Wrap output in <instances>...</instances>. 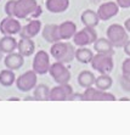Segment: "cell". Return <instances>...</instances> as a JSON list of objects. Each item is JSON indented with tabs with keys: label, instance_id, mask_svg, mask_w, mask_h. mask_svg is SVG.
Instances as JSON below:
<instances>
[{
	"label": "cell",
	"instance_id": "obj_1",
	"mask_svg": "<svg viewBox=\"0 0 130 135\" xmlns=\"http://www.w3.org/2000/svg\"><path fill=\"white\" fill-rule=\"evenodd\" d=\"M76 50L73 44L68 41H57L55 44H51L50 54L56 61L62 63H69L76 59Z\"/></svg>",
	"mask_w": 130,
	"mask_h": 135
},
{
	"label": "cell",
	"instance_id": "obj_2",
	"mask_svg": "<svg viewBox=\"0 0 130 135\" xmlns=\"http://www.w3.org/2000/svg\"><path fill=\"white\" fill-rule=\"evenodd\" d=\"M106 34H107L108 40L111 41L114 47H124V45L129 40L128 31L125 29V27L118 23L109 26L106 31Z\"/></svg>",
	"mask_w": 130,
	"mask_h": 135
},
{
	"label": "cell",
	"instance_id": "obj_3",
	"mask_svg": "<svg viewBox=\"0 0 130 135\" xmlns=\"http://www.w3.org/2000/svg\"><path fill=\"white\" fill-rule=\"evenodd\" d=\"M37 0H16L15 17L18 20H33L35 10L38 9Z\"/></svg>",
	"mask_w": 130,
	"mask_h": 135
},
{
	"label": "cell",
	"instance_id": "obj_4",
	"mask_svg": "<svg viewBox=\"0 0 130 135\" xmlns=\"http://www.w3.org/2000/svg\"><path fill=\"white\" fill-rule=\"evenodd\" d=\"M90 65H91L92 69L97 71L100 74H109L114 67L113 56L106 55V54H96L92 57Z\"/></svg>",
	"mask_w": 130,
	"mask_h": 135
},
{
	"label": "cell",
	"instance_id": "obj_5",
	"mask_svg": "<svg viewBox=\"0 0 130 135\" xmlns=\"http://www.w3.org/2000/svg\"><path fill=\"white\" fill-rule=\"evenodd\" d=\"M97 33L92 27H84L82 31H78L73 37V44L79 47L88 46L94 44L97 40Z\"/></svg>",
	"mask_w": 130,
	"mask_h": 135
},
{
	"label": "cell",
	"instance_id": "obj_6",
	"mask_svg": "<svg viewBox=\"0 0 130 135\" xmlns=\"http://www.w3.org/2000/svg\"><path fill=\"white\" fill-rule=\"evenodd\" d=\"M37 82H38V74L33 69H31V71H27V72L22 73L19 77H17L16 86L19 91L28 93V91L35 89Z\"/></svg>",
	"mask_w": 130,
	"mask_h": 135
},
{
	"label": "cell",
	"instance_id": "obj_7",
	"mask_svg": "<svg viewBox=\"0 0 130 135\" xmlns=\"http://www.w3.org/2000/svg\"><path fill=\"white\" fill-rule=\"evenodd\" d=\"M49 73H50L51 78L54 79L57 84H67V83H69L71 77H72L69 69L66 67V65L62 62H58V61L51 65Z\"/></svg>",
	"mask_w": 130,
	"mask_h": 135
},
{
	"label": "cell",
	"instance_id": "obj_8",
	"mask_svg": "<svg viewBox=\"0 0 130 135\" xmlns=\"http://www.w3.org/2000/svg\"><path fill=\"white\" fill-rule=\"evenodd\" d=\"M33 71L38 75H44L49 73L50 69V56L49 54L44 50H39L38 52H35L34 60H33Z\"/></svg>",
	"mask_w": 130,
	"mask_h": 135
},
{
	"label": "cell",
	"instance_id": "obj_9",
	"mask_svg": "<svg viewBox=\"0 0 130 135\" xmlns=\"http://www.w3.org/2000/svg\"><path fill=\"white\" fill-rule=\"evenodd\" d=\"M22 29V26L19 23L18 18L15 16H7L0 22V32L3 35H16L19 34V32Z\"/></svg>",
	"mask_w": 130,
	"mask_h": 135
},
{
	"label": "cell",
	"instance_id": "obj_10",
	"mask_svg": "<svg viewBox=\"0 0 130 135\" xmlns=\"http://www.w3.org/2000/svg\"><path fill=\"white\" fill-rule=\"evenodd\" d=\"M84 94V101H114L116 96L108 91L100 90L97 88H86Z\"/></svg>",
	"mask_w": 130,
	"mask_h": 135
},
{
	"label": "cell",
	"instance_id": "obj_11",
	"mask_svg": "<svg viewBox=\"0 0 130 135\" xmlns=\"http://www.w3.org/2000/svg\"><path fill=\"white\" fill-rule=\"evenodd\" d=\"M73 93V88L69 85V83L58 84L50 90V101H67L71 99Z\"/></svg>",
	"mask_w": 130,
	"mask_h": 135
},
{
	"label": "cell",
	"instance_id": "obj_12",
	"mask_svg": "<svg viewBox=\"0 0 130 135\" xmlns=\"http://www.w3.org/2000/svg\"><path fill=\"white\" fill-rule=\"evenodd\" d=\"M119 5L117 4V1H106V3L101 4L97 9V15L100 17L101 21H108L112 17L117 16L119 12Z\"/></svg>",
	"mask_w": 130,
	"mask_h": 135
},
{
	"label": "cell",
	"instance_id": "obj_13",
	"mask_svg": "<svg viewBox=\"0 0 130 135\" xmlns=\"http://www.w3.org/2000/svg\"><path fill=\"white\" fill-rule=\"evenodd\" d=\"M41 34L44 40H46L50 44H55L57 41H61V35H60V28H58V25H55V23H49V25H45L44 28L41 29Z\"/></svg>",
	"mask_w": 130,
	"mask_h": 135
},
{
	"label": "cell",
	"instance_id": "obj_14",
	"mask_svg": "<svg viewBox=\"0 0 130 135\" xmlns=\"http://www.w3.org/2000/svg\"><path fill=\"white\" fill-rule=\"evenodd\" d=\"M41 29H43V25H41V22L38 18L31 20L27 25L22 27V29L19 32V35H21V38H31V39H33L35 35L39 34V32Z\"/></svg>",
	"mask_w": 130,
	"mask_h": 135
},
{
	"label": "cell",
	"instance_id": "obj_15",
	"mask_svg": "<svg viewBox=\"0 0 130 135\" xmlns=\"http://www.w3.org/2000/svg\"><path fill=\"white\" fill-rule=\"evenodd\" d=\"M23 62H24V56L21 55L18 51H15V52L7 54L5 59H4V63H5V67L7 69H11V71H16L19 69L23 66Z\"/></svg>",
	"mask_w": 130,
	"mask_h": 135
},
{
	"label": "cell",
	"instance_id": "obj_16",
	"mask_svg": "<svg viewBox=\"0 0 130 135\" xmlns=\"http://www.w3.org/2000/svg\"><path fill=\"white\" fill-rule=\"evenodd\" d=\"M60 28V35L62 40H69L74 37L77 32V25L73 21H64L61 25H58Z\"/></svg>",
	"mask_w": 130,
	"mask_h": 135
},
{
	"label": "cell",
	"instance_id": "obj_17",
	"mask_svg": "<svg viewBox=\"0 0 130 135\" xmlns=\"http://www.w3.org/2000/svg\"><path fill=\"white\" fill-rule=\"evenodd\" d=\"M94 50L96 54H106V55H114V46L108 40V38H98L94 43Z\"/></svg>",
	"mask_w": 130,
	"mask_h": 135
},
{
	"label": "cell",
	"instance_id": "obj_18",
	"mask_svg": "<svg viewBox=\"0 0 130 135\" xmlns=\"http://www.w3.org/2000/svg\"><path fill=\"white\" fill-rule=\"evenodd\" d=\"M35 50V44L34 40L31 38H21L18 40V46H17V51L24 57H29L34 54Z\"/></svg>",
	"mask_w": 130,
	"mask_h": 135
},
{
	"label": "cell",
	"instance_id": "obj_19",
	"mask_svg": "<svg viewBox=\"0 0 130 135\" xmlns=\"http://www.w3.org/2000/svg\"><path fill=\"white\" fill-rule=\"evenodd\" d=\"M45 7L51 13H61L69 7V0H46Z\"/></svg>",
	"mask_w": 130,
	"mask_h": 135
},
{
	"label": "cell",
	"instance_id": "obj_20",
	"mask_svg": "<svg viewBox=\"0 0 130 135\" xmlns=\"http://www.w3.org/2000/svg\"><path fill=\"white\" fill-rule=\"evenodd\" d=\"M80 20H82V23L84 25V27H92V28H95L96 26L100 23V21H101L97 12H95V11H92L90 9L83 11L82 16H80Z\"/></svg>",
	"mask_w": 130,
	"mask_h": 135
},
{
	"label": "cell",
	"instance_id": "obj_21",
	"mask_svg": "<svg viewBox=\"0 0 130 135\" xmlns=\"http://www.w3.org/2000/svg\"><path fill=\"white\" fill-rule=\"evenodd\" d=\"M17 46H18V41L12 35H4L0 39V49L6 55L15 52V50H17Z\"/></svg>",
	"mask_w": 130,
	"mask_h": 135
},
{
	"label": "cell",
	"instance_id": "obj_22",
	"mask_svg": "<svg viewBox=\"0 0 130 135\" xmlns=\"http://www.w3.org/2000/svg\"><path fill=\"white\" fill-rule=\"evenodd\" d=\"M95 80H96V77L90 71H82L79 73V75H78V84L84 89L95 85Z\"/></svg>",
	"mask_w": 130,
	"mask_h": 135
},
{
	"label": "cell",
	"instance_id": "obj_23",
	"mask_svg": "<svg viewBox=\"0 0 130 135\" xmlns=\"http://www.w3.org/2000/svg\"><path fill=\"white\" fill-rule=\"evenodd\" d=\"M92 57H94V52L86 46L78 47L76 50V60L80 63H84V65L91 63Z\"/></svg>",
	"mask_w": 130,
	"mask_h": 135
},
{
	"label": "cell",
	"instance_id": "obj_24",
	"mask_svg": "<svg viewBox=\"0 0 130 135\" xmlns=\"http://www.w3.org/2000/svg\"><path fill=\"white\" fill-rule=\"evenodd\" d=\"M50 90L51 89L45 84L37 85L35 89H34V93H33L34 100H37V101H49L50 100Z\"/></svg>",
	"mask_w": 130,
	"mask_h": 135
},
{
	"label": "cell",
	"instance_id": "obj_25",
	"mask_svg": "<svg viewBox=\"0 0 130 135\" xmlns=\"http://www.w3.org/2000/svg\"><path fill=\"white\" fill-rule=\"evenodd\" d=\"M16 75H15V71L11 69H3L0 72V84L3 86H11L16 83Z\"/></svg>",
	"mask_w": 130,
	"mask_h": 135
},
{
	"label": "cell",
	"instance_id": "obj_26",
	"mask_svg": "<svg viewBox=\"0 0 130 135\" xmlns=\"http://www.w3.org/2000/svg\"><path fill=\"white\" fill-rule=\"evenodd\" d=\"M112 84H113V79L109 74H100L95 80V86L103 91H107L112 86Z\"/></svg>",
	"mask_w": 130,
	"mask_h": 135
},
{
	"label": "cell",
	"instance_id": "obj_27",
	"mask_svg": "<svg viewBox=\"0 0 130 135\" xmlns=\"http://www.w3.org/2000/svg\"><path fill=\"white\" fill-rule=\"evenodd\" d=\"M15 6H16V0H9L5 6H4V10H5V13L7 16H15Z\"/></svg>",
	"mask_w": 130,
	"mask_h": 135
},
{
	"label": "cell",
	"instance_id": "obj_28",
	"mask_svg": "<svg viewBox=\"0 0 130 135\" xmlns=\"http://www.w3.org/2000/svg\"><path fill=\"white\" fill-rule=\"evenodd\" d=\"M121 86L123 90L130 93V75H123L121 77Z\"/></svg>",
	"mask_w": 130,
	"mask_h": 135
},
{
	"label": "cell",
	"instance_id": "obj_29",
	"mask_svg": "<svg viewBox=\"0 0 130 135\" xmlns=\"http://www.w3.org/2000/svg\"><path fill=\"white\" fill-rule=\"evenodd\" d=\"M122 74L130 75V56L128 59H125L122 63Z\"/></svg>",
	"mask_w": 130,
	"mask_h": 135
},
{
	"label": "cell",
	"instance_id": "obj_30",
	"mask_svg": "<svg viewBox=\"0 0 130 135\" xmlns=\"http://www.w3.org/2000/svg\"><path fill=\"white\" fill-rule=\"evenodd\" d=\"M121 9H129L130 7V0H116Z\"/></svg>",
	"mask_w": 130,
	"mask_h": 135
},
{
	"label": "cell",
	"instance_id": "obj_31",
	"mask_svg": "<svg viewBox=\"0 0 130 135\" xmlns=\"http://www.w3.org/2000/svg\"><path fill=\"white\" fill-rule=\"evenodd\" d=\"M69 100L71 101H83L84 100V94H80V93H73Z\"/></svg>",
	"mask_w": 130,
	"mask_h": 135
},
{
	"label": "cell",
	"instance_id": "obj_32",
	"mask_svg": "<svg viewBox=\"0 0 130 135\" xmlns=\"http://www.w3.org/2000/svg\"><path fill=\"white\" fill-rule=\"evenodd\" d=\"M124 52L127 54L128 56H130V39L127 41V44L124 45Z\"/></svg>",
	"mask_w": 130,
	"mask_h": 135
},
{
	"label": "cell",
	"instance_id": "obj_33",
	"mask_svg": "<svg viewBox=\"0 0 130 135\" xmlns=\"http://www.w3.org/2000/svg\"><path fill=\"white\" fill-rule=\"evenodd\" d=\"M41 15V6L39 5L38 6V9L35 10V12H34V15H33V20H35V18H38L39 16Z\"/></svg>",
	"mask_w": 130,
	"mask_h": 135
},
{
	"label": "cell",
	"instance_id": "obj_34",
	"mask_svg": "<svg viewBox=\"0 0 130 135\" xmlns=\"http://www.w3.org/2000/svg\"><path fill=\"white\" fill-rule=\"evenodd\" d=\"M124 27H125V29H127V31L130 33V17L127 20V21H125V22H124Z\"/></svg>",
	"mask_w": 130,
	"mask_h": 135
},
{
	"label": "cell",
	"instance_id": "obj_35",
	"mask_svg": "<svg viewBox=\"0 0 130 135\" xmlns=\"http://www.w3.org/2000/svg\"><path fill=\"white\" fill-rule=\"evenodd\" d=\"M9 101H19V99L18 98H10Z\"/></svg>",
	"mask_w": 130,
	"mask_h": 135
},
{
	"label": "cell",
	"instance_id": "obj_36",
	"mask_svg": "<svg viewBox=\"0 0 130 135\" xmlns=\"http://www.w3.org/2000/svg\"><path fill=\"white\" fill-rule=\"evenodd\" d=\"M3 56H4V52L1 51V49H0V61L3 60Z\"/></svg>",
	"mask_w": 130,
	"mask_h": 135
},
{
	"label": "cell",
	"instance_id": "obj_37",
	"mask_svg": "<svg viewBox=\"0 0 130 135\" xmlns=\"http://www.w3.org/2000/svg\"><path fill=\"white\" fill-rule=\"evenodd\" d=\"M119 100H121V101H128L129 99H128V98H122V99H119Z\"/></svg>",
	"mask_w": 130,
	"mask_h": 135
},
{
	"label": "cell",
	"instance_id": "obj_38",
	"mask_svg": "<svg viewBox=\"0 0 130 135\" xmlns=\"http://www.w3.org/2000/svg\"><path fill=\"white\" fill-rule=\"evenodd\" d=\"M92 1H96V0H92Z\"/></svg>",
	"mask_w": 130,
	"mask_h": 135
},
{
	"label": "cell",
	"instance_id": "obj_39",
	"mask_svg": "<svg viewBox=\"0 0 130 135\" xmlns=\"http://www.w3.org/2000/svg\"><path fill=\"white\" fill-rule=\"evenodd\" d=\"M0 1H1V0H0Z\"/></svg>",
	"mask_w": 130,
	"mask_h": 135
}]
</instances>
